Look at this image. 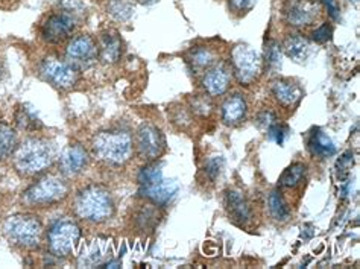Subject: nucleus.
Here are the masks:
<instances>
[{
    "instance_id": "obj_1",
    "label": "nucleus",
    "mask_w": 360,
    "mask_h": 269,
    "mask_svg": "<svg viewBox=\"0 0 360 269\" xmlns=\"http://www.w3.org/2000/svg\"><path fill=\"white\" fill-rule=\"evenodd\" d=\"M53 148L47 140L30 139L15 151V166L23 174H39L53 161Z\"/></svg>"
},
{
    "instance_id": "obj_2",
    "label": "nucleus",
    "mask_w": 360,
    "mask_h": 269,
    "mask_svg": "<svg viewBox=\"0 0 360 269\" xmlns=\"http://www.w3.org/2000/svg\"><path fill=\"white\" fill-rule=\"evenodd\" d=\"M93 149L102 161L108 163V165L120 166L125 165L131 158L132 140L128 132H99L93 140Z\"/></svg>"
},
{
    "instance_id": "obj_3",
    "label": "nucleus",
    "mask_w": 360,
    "mask_h": 269,
    "mask_svg": "<svg viewBox=\"0 0 360 269\" xmlns=\"http://www.w3.org/2000/svg\"><path fill=\"white\" fill-rule=\"evenodd\" d=\"M77 213L90 223H102L112 215V199L105 189L90 186L84 189L75 201Z\"/></svg>"
},
{
    "instance_id": "obj_4",
    "label": "nucleus",
    "mask_w": 360,
    "mask_h": 269,
    "mask_svg": "<svg viewBox=\"0 0 360 269\" xmlns=\"http://www.w3.org/2000/svg\"><path fill=\"white\" fill-rule=\"evenodd\" d=\"M5 233L15 245L34 248L40 244L41 224L40 220L34 216L15 215L6 220Z\"/></svg>"
},
{
    "instance_id": "obj_5",
    "label": "nucleus",
    "mask_w": 360,
    "mask_h": 269,
    "mask_svg": "<svg viewBox=\"0 0 360 269\" xmlns=\"http://www.w3.org/2000/svg\"><path fill=\"white\" fill-rule=\"evenodd\" d=\"M81 237V230L70 219H61L49 232V249L53 256L65 257L72 253Z\"/></svg>"
},
{
    "instance_id": "obj_6",
    "label": "nucleus",
    "mask_w": 360,
    "mask_h": 269,
    "mask_svg": "<svg viewBox=\"0 0 360 269\" xmlns=\"http://www.w3.org/2000/svg\"><path fill=\"white\" fill-rule=\"evenodd\" d=\"M65 195H68V186H65V182L58 177L49 175L37 181L34 186L27 189L25 199L26 203L34 206H44L56 203V201L63 199Z\"/></svg>"
},
{
    "instance_id": "obj_7",
    "label": "nucleus",
    "mask_w": 360,
    "mask_h": 269,
    "mask_svg": "<svg viewBox=\"0 0 360 269\" xmlns=\"http://www.w3.org/2000/svg\"><path fill=\"white\" fill-rule=\"evenodd\" d=\"M262 69V58L259 52L251 46L239 44L233 51V70L236 78L243 85L251 84L257 78Z\"/></svg>"
},
{
    "instance_id": "obj_8",
    "label": "nucleus",
    "mask_w": 360,
    "mask_h": 269,
    "mask_svg": "<svg viewBox=\"0 0 360 269\" xmlns=\"http://www.w3.org/2000/svg\"><path fill=\"white\" fill-rule=\"evenodd\" d=\"M41 76L60 89H70L77 82L78 73L73 64L58 58H46L40 65Z\"/></svg>"
},
{
    "instance_id": "obj_9",
    "label": "nucleus",
    "mask_w": 360,
    "mask_h": 269,
    "mask_svg": "<svg viewBox=\"0 0 360 269\" xmlns=\"http://www.w3.org/2000/svg\"><path fill=\"white\" fill-rule=\"evenodd\" d=\"M75 26H77V18L61 11L46 18L41 26V35L46 42L60 43L73 32Z\"/></svg>"
},
{
    "instance_id": "obj_10",
    "label": "nucleus",
    "mask_w": 360,
    "mask_h": 269,
    "mask_svg": "<svg viewBox=\"0 0 360 269\" xmlns=\"http://www.w3.org/2000/svg\"><path fill=\"white\" fill-rule=\"evenodd\" d=\"M137 148L145 160L153 161L158 158L165 149V142L160 130L149 123L141 125L137 132Z\"/></svg>"
},
{
    "instance_id": "obj_11",
    "label": "nucleus",
    "mask_w": 360,
    "mask_h": 269,
    "mask_svg": "<svg viewBox=\"0 0 360 269\" xmlns=\"http://www.w3.org/2000/svg\"><path fill=\"white\" fill-rule=\"evenodd\" d=\"M65 55L70 64L85 65L91 63L98 56V46L93 42V38L89 35H79L69 43Z\"/></svg>"
},
{
    "instance_id": "obj_12",
    "label": "nucleus",
    "mask_w": 360,
    "mask_h": 269,
    "mask_svg": "<svg viewBox=\"0 0 360 269\" xmlns=\"http://www.w3.org/2000/svg\"><path fill=\"white\" fill-rule=\"evenodd\" d=\"M89 154L81 145H70L64 149L60 166L63 174L65 175H77L82 169L87 166Z\"/></svg>"
},
{
    "instance_id": "obj_13",
    "label": "nucleus",
    "mask_w": 360,
    "mask_h": 269,
    "mask_svg": "<svg viewBox=\"0 0 360 269\" xmlns=\"http://www.w3.org/2000/svg\"><path fill=\"white\" fill-rule=\"evenodd\" d=\"M140 192H141V195L153 201V203L163 206V204L169 203V201L176 195L178 184L175 181H169V180L161 178L155 182H153V184L141 187Z\"/></svg>"
},
{
    "instance_id": "obj_14",
    "label": "nucleus",
    "mask_w": 360,
    "mask_h": 269,
    "mask_svg": "<svg viewBox=\"0 0 360 269\" xmlns=\"http://www.w3.org/2000/svg\"><path fill=\"white\" fill-rule=\"evenodd\" d=\"M318 15V6L310 0H293L288 9V18L293 26H307Z\"/></svg>"
},
{
    "instance_id": "obj_15",
    "label": "nucleus",
    "mask_w": 360,
    "mask_h": 269,
    "mask_svg": "<svg viewBox=\"0 0 360 269\" xmlns=\"http://www.w3.org/2000/svg\"><path fill=\"white\" fill-rule=\"evenodd\" d=\"M226 208L236 223L246 224L251 220V207L246 203L243 194L238 190H230L226 194Z\"/></svg>"
},
{
    "instance_id": "obj_16",
    "label": "nucleus",
    "mask_w": 360,
    "mask_h": 269,
    "mask_svg": "<svg viewBox=\"0 0 360 269\" xmlns=\"http://www.w3.org/2000/svg\"><path fill=\"white\" fill-rule=\"evenodd\" d=\"M204 89L210 96H219L226 92L230 84V73L224 67H214V69L208 70L202 80Z\"/></svg>"
},
{
    "instance_id": "obj_17",
    "label": "nucleus",
    "mask_w": 360,
    "mask_h": 269,
    "mask_svg": "<svg viewBox=\"0 0 360 269\" xmlns=\"http://www.w3.org/2000/svg\"><path fill=\"white\" fill-rule=\"evenodd\" d=\"M122 55V42L117 34L107 32L101 38V58L103 63H116Z\"/></svg>"
},
{
    "instance_id": "obj_18",
    "label": "nucleus",
    "mask_w": 360,
    "mask_h": 269,
    "mask_svg": "<svg viewBox=\"0 0 360 269\" xmlns=\"http://www.w3.org/2000/svg\"><path fill=\"white\" fill-rule=\"evenodd\" d=\"M309 148H310V152L319 158H327L336 154L335 143L331 142L327 134L322 132L321 130H316L314 134H311Z\"/></svg>"
},
{
    "instance_id": "obj_19",
    "label": "nucleus",
    "mask_w": 360,
    "mask_h": 269,
    "mask_svg": "<svg viewBox=\"0 0 360 269\" xmlns=\"http://www.w3.org/2000/svg\"><path fill=\"white\" fill-rule=\"evenodd\" d=\"M245 114H246V102L239 94L226 99L225 104L222 105V118L225 123L229 125L239 123L245 118Z\"/></svg>"
},
{
    "instance_id": "obj_20",
    "label": "nucleus",
    "mask_w": 360,
    "mask_h": 269,
    "mask_svg": "<svg viewBox=\"0 0 360 269\" xmlns=\"http://www.w3.org/2000/svg\"><path fill=\"white\" fill-rule=\"evenodd\" d=\"M271 90H272V94L276 96V99L283 105H292L298 102V99L301 98V90L295 84L288 82V81L272 82Z\"/></svg>"
},
{
    "instance_id": "obj_21",
    "label": "nucleus",
    "mask_w": 360,
    "mask_h": 269,
    "mask_svg": "<svg viewBox=\"0 0 360 269\" xmlns=\"http://www.w3.org/2000/svg\"><path fill=\"white\" fill-rule=\"evenodd\" d=\"M284 51H286L289 58L295 61H304L309 54V44L300 35H289L286 43H284Z\"/></svg>"
},
{
    "instance_id": "obj_22",
    "label": "nucleus",
    "mask_w": 360,
    "mask_h": 269,
    "mask_svg": "<svg viewBox=\"0 0 360 269\" xmlns=\"http://www.w3.org/2000/svg\"><path fill=\"white\" fill-rule=\"evenodd\" d=\"M17 148V134L11 125L0 122V158H6Z\"/></svg>"
},
{
    "instance_id": "obj_23",
    "label": "nucleus",
    "mask_w": 360,
    "mask_h": 269,
    "mask_svg": "<svg viewBox=\"0 0 360 269\" xmlns=\"http://www.w3.org/2000/svg\"><path fill=\"white\" fill-rule=\"evenodd\" d=\"M306 166L302 163H295V165L289 166L286 170L283 172L280 178V184L284 187H295L300 184L301 180L306 175Z\"/></svg>"
},
{
    "instance_id": "obj_24",
    "label": "nucleus",
    "mask_w": 360,
    "mask_h": 269,
    "mask_svg": "<svg viewBox=\"0 0 360 269\" xmlns=\"http://www.w3.org/2000/svg\"><path fill=\"white\" fill-rule=\"evenodd\" d=\"M269 210H271L272 216L276 218L277 220H281V223L288 220L289 216H290V211H289L286 201H284V198L281 196L278 190L272 192L271 196H269Z\"/></svg>"
},
{
    "instance_id": "obj_25",
    "label": "nucleus",
    "mask_w": 360,
    "mask_h": 269,
    "mask_svg": "<svg viewBox=\"0 0 360 269\" xmlns=\"http://www.w3.org/2000/svg\"><path fill=\"white\" fill-rule=\"evenodd\" d=\"M15 122H17L18 127H20L25 131H35V130H39L41 127L39 118H37L35 114L31 110H27L26 107H23V108L17 111Z\"/></svg>"
},
{
    "instance_id": "obj_26",
    "label": "nucleus",
    "mask_w": 360,
    "mask_h": 269,
    "mask_svg": "<svg viewBox=\"0 0 360 269\" xmlns=\"http://www.w3.org/2000/svg\"><path fill=\"white\" fill-rule=\"evenodd\" d=\"M110 13L117 20H127L132 14V5L129 0H111L110 4Z\"/></svg>"
},
{
    "instance_id": "obj_27",
    "label": "nucleus",
    "mask_w": 360,
    "mask_h": 269,
    "mask_svg": "<svg viewBox=\"0 0 360 269\" xmlns=\"http://www.w3.org/2000/svg\"><path fill=\"white\" fill-rule=\"evenodd\" d=\"M214 61V55L212 51L204 49V47H200L192 52L191 56V63L195 67V69H205V67L212 65Z\"/></svg>"
},
{
    "instance_id": "obj_28",
    "label": "nucleus",
    "mask_w": 360,
    "mask_h": 269,
    "mask_svg": "<svg viewBox=\"0 0 360 269\" xmlns=\"http://www.w3.org/2000/svg\"><path fill=\"white\" fill-rule=\"evenodd\" d=\"M163 178V175H161V169L160 166L157 165H149L146 168H143L140 170L139 174V182H140V187H145V186H149L153 184V182L158 181Z\"/></svg>"
},
{
    "instance_id": "obj_29",
    "label": "nucleus",
    "mask_w": 360,
    "mask_h": 269,
    "mask_svg": "<svg viewBox=\"0 0 360 269\" xmlns=\"http://www.w3.org/2000/svg\"><path fill=\"white\" fill-rule=\"evenodd\" d=\"M266 61L271 67H274V69H278L281 65V49L278 43L271 42L266 46Z\"/></svg>"
},
{
    "instance_id": "obj_30",
    "label": "nucleus",
    "mask_w": 360,
    "mask_h": 269,
    "mask_svg": "<svg viewBox=\"0 0 360 269\" xmlns=\"http://www.w3.org/2000/svg\"><path fill=\"white\" fill-rule=\"evenodd\" d=\"M221 169H222V158L221 157L210 158L205 166V172H207V175L210 177V180H216V177L221 174Z\"/></svg>"
},
{
    "instance_id": "obj_31",
    "label": "nucleus",
    "mask_w": 360,
    "mask_h": 269,
    "mask_svg": "<svg viewBox=\"0 0 360 269\" xmlns=\"http://www.w3.org/2000/svg\"><path fill=\"white\" fill-rule=\"evenodd\" d=\"M268 134L272 140H276L278 143V145H283L284 139H286V136H288V130L281 127V125L274 123L268 128Z\"/></svg>"
},
{
    "instance_id": "obj_32",
    "label": "nucleus",
    "mask_w": 360,
    "mask_h": 269,
    "mask_svg": "<svg viewBox=\"0 0 360 269\" xmlns=\"http://www.w3.org/2000/svg\"><path fill=\"white\" fill-rule=\"evenodd\" d=\"M331 34H333L331 26L328 23H324V25H321L318 30L314 32V40L316 43H327L331 38Z\"/></svg>"
},
{
    "instance_id": "obj_33",
    "label": "nucleus",
    "mask_w": 360,
    "mask_h": 269,
    "mask_svg": "<svg viewBox=\"0 0 360 269\" xmlns=\"http://www.w3.org/2000/svg\"><path fill=\"white\" fill-rule=\"evenodd\" d=\"M212 110V104L207 98H201V96H198V98L193 99V111L201 114V116H205V114L210 113Z\"/></svg>"
},
{
    "instance_id": "obj_34",
    "label": "nucleus",
    "mask_w": 360,
    "mask_h": 269,
    "mask_svg": "<svg viewBox=\"0 0 360 269\" xmlns=\"http://www.w3.org/2000/svg\"><path fill=\"white\" fill-rule=\"evenodd\" d=\"M257 123L260 125V128H266L268 130L271 125L276 123V116H274L271 111H263L260 116H259V119H257Z\"/></svg>"
},
{
    "instance_id": "obj_35",
    "label": "nucleus",
    "mask_w": 360,
    "mask_h": 269,
    "mask_svg": "<svg viewBox=\"0 0 360 269\" xmlns=\"http://www.w3.org/2000/svg\"><path fill=\"white\" fill-rule=\"evenodd\" d=\"M322 2H324L326 8L328 9L330 17L333 18V20H339V6L336 0H322Z\"/></svg>"
},
{
    "instance_id": "obj_36",
    "label": "nucleus",
    "mask_w": 360,
    "mask_h": 269,
    "mask_svg": "<svg viewBox=\"0 0 360 269\" xmlns=\"http://www.w3.org/2000/svg\"><path fill=\"white\" fill-rule=\"evenodd\" d=\"M230 4L236 9H239V11H245V9L251 8V5L254 4V0H230Z\"/></svg>"
},
{
    "instance_id": "obj_37",
    "label": "nucleus",
    "mask_w": 360,
    "mask_h": 269,
    "mask_svg": "<svg viewBox=\"0 0 360 269\" xmlns=\"http://www.w3.org/2000/svg\"><path fill=\"white\" fill-rule=\"evenodd\" d=\"M137 2L141 5H154L158 2V0H137Z\"/></svg>"
},
{
    "instance_id": "obj_38",
    "label": "nucleus",
    "mask_w": 360,
    "mask_h": 269,
    "mask_svg": "<svg viewBox=\"0 0 360 269\" xmlns=\"http://www.w3.org/2000/svg\"><path fill=\"white\" fill-rule=\"evenodd\" d=\"M0 78H2V70H0Z\"/></svg>"
}]
</instances>
